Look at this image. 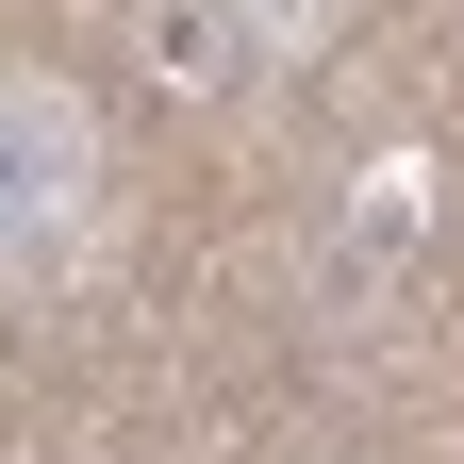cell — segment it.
<instances>
[{"label":"cell","mask_w":464,"mask_h":464,"mask_svg":"<svg viewBox=\"0 0 464 464\" xmlns=\"http://www.w3.org/2000/svg\"><path fill=\"white\" fill-rule=\"evenodd\" d=\"M83 249H100V116H83V83L0 67V299L67 282Z\"/></svg>","instance_id":"6da1fadb"},{"label":"cell","mask_w":464,"mask_h":464,"mask_svg":"<svg viewBox=\"0 0 464 464\" xmlns=\"http://www.w3.org/2000/svg\"><path fill=\"white\" fill-rule=\"evenodd\" d=\"M415 232H431V150H365V183H348V232H332V299H365V282L398 266V249H415Z\"/></svg>","instance_id":"7a4b0ae2"},{"label":"cell","mask_w":464,"mask_h":464,"mask_svg":"<svg viewBox=\"0 0 464 464\" xmlns=\"http://www.w3.org/2000/svg\"><path fill=\"white\" fill-rule=\"evenodd\" d=\"M150 83L232 100V83H249V17H232V0H150Z\"/></svg>","instance_id":"3957f363"},{"label":"cell","mask_w":464,"mask_h":464,"mask_svg":"<svg viewBox=\"0 0 464 464\" xmlns=\"http://www.w3.org/2000/svg\"><path fill=\"white\" fill-rule=\"evenodd\" d=\"M232 17H249V50H282V67H299V50H332L348 0H232Z\"/></svg>","instance_id":"277c9868"}]
</instances>
